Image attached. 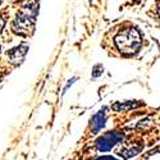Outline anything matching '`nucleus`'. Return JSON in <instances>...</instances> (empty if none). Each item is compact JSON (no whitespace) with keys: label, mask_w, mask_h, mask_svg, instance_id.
Listing matches in <instances>:
<instances>
[{"label":"nucleus","mask_w":160,"mask_h":160,"mask_svg":"<svg viewBox=\"0 0 160 160\" xmlns=\"http://www.w3.org/2000/svg\"><path fill=\"white\" fill-rule=\"evenodd\" d=\"M37 9H38V0H32V2L26 3L22 7V9L17 13L14 21H13L12 24L13 32L21 36H30L35 28Z\"/></svg>","instance_id":"nucleus-1"},{"label":"nucleus","mask_w":160,"mask_h":160,"mask_svg":"<svg viewBox=\"0 0 160 160\" xmlns=\"http://www.w3.org/2000/svg\"><path fill=\"white\" fill-rule=\"evenodd\" d=\"M141 35L136 28H127L115 37V45L124 55L136 54L141 48Z\"/></svg>","instance_id":"nucleus-2"},{"label":"nucleus","mask_w":160,"mask_h":160,"mask_svg":"<svg viewBox=\"0 0 160 160\" xmlns=\"http://www.w3.org/2000/svg\"><path fill=\"white\" fill-rule=\"evenodd\" d=\"M122 140L123 135L121 132H106L105 135L96 140V146L100 151H109Z\"/></svg>","instance_id":"nucleus-3"},{"label":"nucleus","mask_w":160,"mask_h":160,"mask_svg":"<svg viewBox=\"0 0 160 160\" xmlns=\"http://www.w3.org/2000/svg\"><path fill=\"white\" fill-rule=\"evenodd\" d=\"M27 51H28V45H26V44H22L14 49H12L8 51V58L10 60L12 64H14V65H18L23 62L24 57L27 55Z\"/></svg>","instance_id":"nucleus-4"},{"label":"nucleus","mask_w":160,"mask_h":160,"mask_svg":"<svg viewBox=\"0 0 160 160\" xmlns=\"http://www.w3.org/2000/svg\"><path fill=\"white\" fill-rule=\"evenodd\" d=\"M143 148V145L141 143H133V145H127V146H123L122 149L118 150V155L122 156L123 159H129L132 156H136Z\"/></svg>","instance_id":"nucleus-5"},{"label":"nucleus","mask_w":160,"mask_h":160,"mask_svg":"<svg viewBox=\"0 0 160 160\" xmlns=\"http://www.w3.org/2000/svg\"><path fill=\"white\" fill-rule=\"evenodd\" d=\"M105 108L102 110H100L99 113H96L94 115V118H92V121H91V127H92V131H94V133L99 132L104 124H105V119H106V113H105Z\"/></svg>","instance_id":"nucleus-6"},{"label":"nucleus","mask_w":160,"mask_h":160,"mask_svg":"<svg viewBox=\"0 0 160 160\" xmlns=\"http://www.w3.org/2000/svg\"><path fill=\"white\" fill-rule=\"evenodd\" d=\"M141 102H135V101H123V102H115L112 105V108L115 110V112H126V110H129L132 108H137L140 106Z\"/></svg>","instance_id":"nucleus-7"},{"label":"nucleus","mask_w":160,"mask_h":160,"mask_svg":"<svg viewBox=\"0 0 160 160\" xmlns=\"http://www.w3.org/2000/svg\"><path fill=\"white\" fill-rule=\"evenodd\" d=\"M101 73H102V67L99 64V65H96L95 68H94V72H92V77H99Z\"/></svg>","instance_id":"nucleus-8"},{"label":"nucleus","mask_w":160,"mask_h":160,"mask_svg":"<svg viewBox=\"0 0 160 160\" xmlns=\"http://www.w3.org/2000/svg\"><path fill=\"white\" fill-rule=\"evenodd\" d=\"M151 123V119L150 118H146V119H143V121H141V123H138V128H145L146 126H149Z\"/></svg>","instance_id":"nucleus-9"},{"label":"nucleus","mask_w":160,"mask_h":160,"mask_svg":"<svg viewBox=\"0 0 160 160\" xmlns=\"http://www.w3.org/2000/svg\"><path fill=\"white\" fill-rule=\"evenodd\" d=\"M4 24H5V22H4V19L0 17V32H2V30L4 28Z\"/></svg>","instance_id":"nucleus-10"},{"label":"nucleus","mask_w":160,"mask_h":160,"mask_svg":"<svg viewBox=\"0 0 160 160\" xmlns=\"http://www.w3.org/2000/svg\"><path fill=\"white\" fill-rule=\"evenodd\" d=\"M0 4H2V0H0Z\"/></svg>","instance_id":"nucleus-11"}]
</instances>
